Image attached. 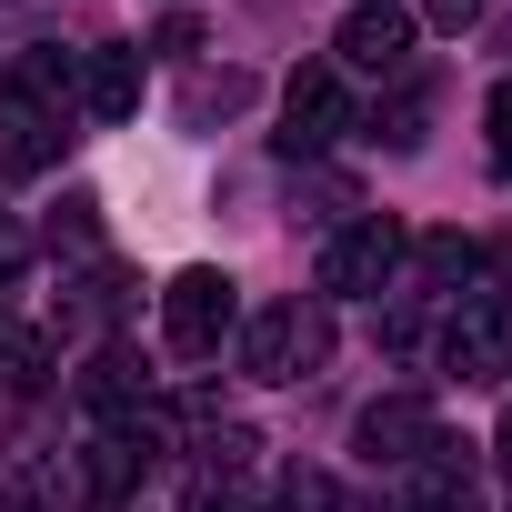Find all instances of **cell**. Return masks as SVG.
Wrapping results in <instances>:
<instances>
[{
	"mask_svg": "<svg viewBox=\"0 0 512 512\" xmlns=\"http://www.w3.org/2000/svg\"><path fill=\"white\" fill-rule=\"evenodd\" d=\"M332 362V302H272L241 322V372L251 382H302Z\"/></svg>",
	"mask_w": 512,
	"mask_h": 512,
	"instance_id": "obj_1",
	"label": "cell"
},
{
	"mask_svg": "<svg viewBox=\"0 0 512 512\" xmlns=\"http://www.w3.org/2000/svg\"><path fill=\"white\" fill-rule=\"evenodd\" d=\"M231 332H241V282L231 272H171V292H161V352L171 362H221Z\"/></svg>",
	"mask_w": 512,
	"mask_h": 512,
	"instance_id": "obj_2",
	"label": "cell"
},
{
	"mask_svg": "<svg viewBox=\"0 0 512 512\" xmlns=\"http://www.w3.org/2000/svg\"><path fill=\"white\" fill-rule=\"evenodd\" d=\"M402 221H382V211H362L352 231H332L322 241V292H342V302H362V292H392V272H402Z\"/></svg>",
	"mask_w": 512,
	"mask_h": 512,
	"instance_id": "obj_3",
	"label": "cell"
},
{
	"mask_svg": "<svg viewBox=\"0 0 512 512\" xmlns=\"http://www.w3.org/2000/svg\"><path fill=\"white\" fill-rule=\"evenodd\" d=\"M342 71H372V81H402L412 71V11L402 0H362V11L342 21Z\"/></svg>",
	"mask_w": 512,
	"mask_h": 512,
	"instance_id": "obj_4",
	"label": "cell"
},
{
	"mask_svg": "<svg viewBox=\"0 0 512 512\" xmlns=\"http://www.w3.org/2000/svg\"><path fill=\"white\" fill-rule=\"evenodd\" d=\"M342 121H352L342 71H292V91H282V161H312Z\"/></svg>",
	"mask_w": 512,
	"mask_h": 512,
	"instance_id": "obj_5",
	"label": "cell"
},
{
	"mask_svg": "<svg viewBox=\"0 0 512 512\" xmlns=\"http://www.w3.org/2000/svg\"><path fill=\"white\" fill-rule=\"evenodd\" d=\"M432 432H442V422H432V402H412V392H392V402H372V412L352 422V442H362V462H372V472H382V462H392V472H412Z\"/></svg>",
	"mask_w": 512,
	"mask_h": 512,
	"instance_id": "obj_6",
	"label": "cell"
},
{
	"mask_svg": "<svg viewBox=\"0 0 512 512\" xmlns=\"http://www.w3.org/2000/svg\"><path fill=\"white\" fill-rule=\"evenodd\" d=\"M51 161H61V111H41L21 81H0V171L31 181V171H51Z\"/></svg>",
	"mask_w": 512,
	"mask_h": 512,
	"instance_id": "obj_7",
	"label": "cell"
},
{
	"mask_svg": "<svg viewBox=\"0 0 512 512\" xmlns=\"http://www.w3.org/2000/svg\"><path fill=\"white\" fill-rule=\"evenodd\" d=\"M442 372H462V382H492L502 372V312L492 302H472V312L442 322Z\"/></svg>",
	"mask_w": 512,
	"mask_h": 512,
	"instance_id": "obj_8",
	"label": "cell"
},
{
	"mask_svg": "<svg viewBox=\"0 0 512 512\" xmlns=\"http://www.w3.org/2000/svg\"><path fill=\"white\" fill-rule=\"evenodd\" d=\"M81 101H91V121H131L141 111V51H81Z\"/></svg>",
	"mask_w": 512,
	"mask_h": 512,
	"instance_id": "obj_9",
	"label": "cell"
},
{
	"mask_svg": "<svg viewBox=\"0 0 512 512\" xmlns=\"http://www.w3.org/2000/svg\"><path fill=\"white\" fill-rule=\"evenodd\" d=\"M141 392H151V372H141L131 352H101V362L81 372V402H91V412H111V422H121V412H141Z\"/></svg>",
	"mask_w": 512,
	"mask_h": 512,
	"instance_id": "obj_10",
	"label": "cell"
},
{
	"mask_svg": "<svg viewBox=\"0 0 512 512\" xmlns=\"http://www.w3.org/2000/svg\"><path fill=\"white\" fill-rule=\"evenodd\" d=\"M21 91H31L41 111H71V101H81V51H61V41H41V51L21 61Z\"/></svg>",
	"mask_w": 512,
	"mask_h": 512,
	"instance_id": "obj_11",
	"label": "cell"
},
{
	"mask_svg": "<svg viewBox=\"0 0 512 512\" xmlns=\"http://www.w3.org/2000/svg\"><path fill=\"white\" fill-rule=\"evenodd\" d=\"M402 262H412L432 292H452V282H472V272H482V251H472L462 231H432V241H412V251H402Z\"/></svg>",
	"mask_w": 512,
	"mask_h": 512,
	"instance_id": "obj_12",
	"label": "cell"
},
{
	"mask_svg": "<svg viewBox=\"0 0 512 512\" xmlns=\"http://www.w3.org/2000/svg\"><path fill=\"white\" fill-rule=\"evenodd\" d=\"M231 111H251V71H201L181 91V121H231Z\"/></svg>",
	"mask_w": 512,
	"mask_h": 512,
	"instance_id": "obj_13",
	"label": "cell"
},
{
	"mask_svg": "<svg viewBox=\"0 0 512 512\" xmlns=\"http://www.w3.org/2000/svg\"><path fill=\"white\" fill-rule=\"evenodd\" d=\"M382 141H392V151H422V81H402V91H392V111H382Z\"/></svg>",
	"mask_w": 512,
	"mask_h": 512,
	"instance_id": "obj_14",
	"label": "cell"
},
{
	"mask_svg": "<svg viewBox=\"0 0 512 512\" xmlns=\"http://www.w3.org/2000/svg\"><path fill=\"white\" fill-rule=\"evenodd\" d=\"M482 121H492V171L512 181V81H492V101H482Z\"/></svg>",
	"mask_w": 512,
	"mask_h": 512,
	"instance_id": "obj_15",
	"label": "cell"
},
{
	"mask_svg": "<svg viewBox=\"0 0 512 512\" xmlns=\"http://www.w3.org/2000/svg\"><path fill=\"white\" fill-rule=\"evenodd\" d=\"M272 512H332V482H322V472H292V482H282V502H272Z\"/></svg>",
	"mask_w": 512,
	"mask_h": 512,
	"instance_id": "obj_16",
	"label": "cell"
},
{
	"mask_svg": "<svg viewBox=\"0 0 512 512\" xmlns=\"http://www.w3.org/2000/svg\"><path fill=\"white\" fill-rule=\"evenodd\" d=\"M482 11H492V0H422V21H432V31H472Z\"/></svg>",
	"mask_w": 512,
	"mask_h": 512,
	"instance_id": "obj_17",
	"label": "cell"
},
{
	"mask_svg": "<svg viewBox=\"0 0 512 512\" xmlns=\"http://www.w3.org/2000/svg\"><path fill=\"white\" fill-rule=\"evenodd\" d=\"M191 512H251V502H241V482H231V472H211V482L191 492Z\"/></svg>",
	"mask_w": 512,
	"mask_h": 512,
	"instance_id": "obj_18",
	"label": "cell"
},
{
	"mask_svg": "<svg viewBox=\"0 0 512 512\" xmlns=\"http://www.w3.org/2000/svg\"><path fill=\"white\" fill-rule=\"evenodd\" d=\"M21 272V231H11V211H0V282Z\"/></svg>",
	"mask_w": 512,
	"mask_h": 512,
	"instance_id": "obj_19",
	"label": "cell"
},
{
	"mask_svg": "<svg viewBox=\"0 0 512 512\" xmlns=\"http://www.w3.org/2000/svg\"><path fill=\"white\" fill-rule=\"evenodd\" d=\"M492 462H502V482H512V412L492 422Z\"/></svg>",
	"mask_w": 512,
	"mask_h": 512,
	"instance_id": "obj_20",
	"label": "cell"
},
{
	"mask_svg": "<svg viewBox=\"0 0 512 512\" xmlns=\"http://www.w3.org/2000/svg\"><path fill=\"white\" fill-rule=\"evenodd\" d=\"M492 272H502V282H512V241H502V251H492Z\"/></svg>",
	"mask_w": 512,
	"mask_h": 512,
	"instance_id": "obj_21",
	"label": "cell"
}]
</instances>
